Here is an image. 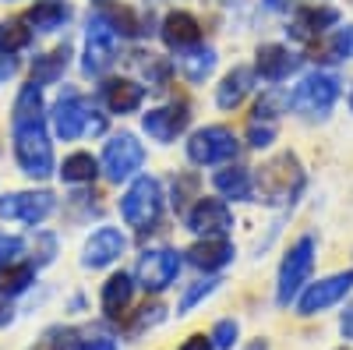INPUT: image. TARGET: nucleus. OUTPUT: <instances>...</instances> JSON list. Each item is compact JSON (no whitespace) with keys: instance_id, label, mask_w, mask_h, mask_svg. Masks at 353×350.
<instances>
[{"instance_id":"nucleus-1","label":"nucleus","mask_w":353,"mask_h":350,"mask_svg":"<svg viewBox=\"0 0 353 350\" xmlns=\"http://www.w3.org/2000/svg\"><path fill=\"white\" fill-rule=\"evenodd\" d=\"M14 159L25 177H32V181H46L53 173V145L46 135L43 113L14 117Z\"/></svg>"},{"instance_id":"nucleus-2","label":"nucleus","mask_w":353,"mask_h":350,"mask_svg":"<svg viewBox=\"0 0 353 350\" xmlns=\"http://www.w3.org/2000/svg\"><path fill=\"white\" fill-rule=\"evenodd\" d=\"M304 188V170L297 163L293 153H283L276 159H269L258 173V191H261V202L269 206H283V202H293L297 191Z\"/></svg>"},{"instance_id":"nucleus-3","label":"nucleus","mask_w":353,"mask_h":350,"mask_svg":"<svg viewBox=\"0 0 353 350\" xmlns=\"http://www.w3.org/2000/svg\"><path fill=\"white\" fill-rule=\"evenodd\" d=\"M311 269H314V237H311V233H304V237L286 251L283 266H279L276 301H279L283 308H286L290 301H297V298H301V290H304Z\"/></svg>"},{"instance_id":"nucleus-4","label":"nucleus","mask_w":353,"mask_h":350,"mask_svg":"<svg viewBox=\"0 0 353 350\" xmlns=\"http://www.w3.org/2000/svg\"><path fill=\"white\" fill-rule=\"evenodd\" d=\"M121 216L134 230H152L163 216V188H159V181L156 177H138L128 188L124 202H121Z\"/></svg>"},{"instance_id":"nucleus-5","label":"nucleus","mask_w":353,"mask_h":350,"mask_svg":"<svg viewBox=\"0 0 353 350\" xmlns=\"http://www.w3.org/2000/svg\"><path fill=\"white\" fill-rule=\"evenodd\" d=\"M339 99V78L329 71H314L307 75L290 96V106L304 113V117H325Z\"/></svg>"},{"instance_id":"nucleus-6","label":"nucleus","mask_w":353,"mask_h":350,"mask_svg":"<svg viewBox=\"0 0 353 350\" xmlns=\"http://www.w3.org/2000/svg\"><path fill=\"white\" fill-rule=\"evenodd\" d=\"M117 50H121L117 28L103 14H92L88 18V28H85V61H81L85 75H103L117 61Z\"/></svg>"},{"instance_id":"nucleus-7","label":"nucleus","mask_w":353,"mask_h":350,"mask_svg":"<svg viewBox=\"0 0 353 350\" xmlns=\"http://www.w3.org/2000/svg\"><path fill=\"white\" fill-rule=\"evenodd\" d=\"M237 149H241L237 135H233L230 128H223V124L201 128V131H194L191 142H188V156H191V163H198V166L230 163L233 156H237Z\"/></svg>"},{"instance_id":"nucleus-8","label":"nucleus","mask_w":353,"mask_h":350,"mask_svg":"<svg viewBox=\"0 0 353 350\" xmlns=\"http://www.w3.org/2000/svg\"><path fill=\"white\" fill-rule=\"evenodd\" d=\"M145 163V149H141V142L128 131L121 135H113L106 142V149H103V170H106V177L113 184H121V181H131L134 173L141 170Z\"/></svg>"},{"instance_id":"nucleus-9","label":"nucleus","mask_w":353,"mask_h":350,"mask_svg":"<svg viewBox=\"0 0 353 350\" xmlns=\"http://www.w3.org/2000/svg\"><path fill=\"white\" fill-rule=\"evenodd\" d=\"M176 273H181V255L170 251V248H152L138 258V269H134V280L141 290H149V294H159L166 290Z\"/></svg>"},{"instance_id":"nucleus-10","label":"nucleus","mask_w":353,"mask_h":350,"mask_svg":"<svg viewBox=\"0 0 353 350\" xmlns=\"http://www.w3.org/2000/svg\"><path fill=\"white\" fill-rule=\"evenodd\" d=\"M350 290H353V273H336L329 280H318V283H311L304 294L297 298V311L301 315H321L325 308L339 304Z\"/></svg>"},{"instance_id":"nucleus-11","label":"nucleus","mask_w":353,"mask_h":350,"mask_svg":"<svg viewBox=\"0 0 353 350\" xmlns=\"http://www.w3.org/2000/svg\"><path fill=\"white\" fill-rule=\"evenodd\" d=\"M53 213V195L50 191H14L0 198V220H18L36 226Z\"/></svg>"},{"instance_id":"nucleus-12","label":"nucleus","mask_w":353,"mask_h":350,"mask_svg":"<svg viewBox=\"0 0 353 350\" xmlns=\"http://www.w3.org/2000/svg\"><path fill=\"white\" fill-rule=\"evenodd\" d=\"M124 248H128V241H124L121 230L117 226H99L81 248V266L85 269H106V266H113V262L124 255Z\"/></svg>"},{"instance_id":"nucleus-13","label":"nucleus","mask_w":353,"mask_h":350,"mask_svg":"<svg viewBox=\"0 0 353 350\" xmlns=\"http://www.w3.org/2000/svg\"><path fill=\"white\" fill-rule=\"evenodd\" d=\"M188 124H191V110H188L184 99H181V103H166V106H159V110H149V113L141 117L145 135L156 138V142H163V145L173 142Z\"/></svg>"},{"instance_id":"nucleus-14","label":"nucleus","mask_w":353,"mask_h":350,"mask_svg":"<svg viewBox=\"0 0 353 350\" xmlns=\"http://www.w3.org/2000/svg\"><path fill=\"white\" fill-rule=\"evenodd\" d=\"M88 117H92L88 103L74 89H68L61 99H57V106H53V131H57V138L74 142L81 131H88Z\"/></svg>"},{"instance_id":"nucleus-15","label":"nucleus","mask_w":353,"mask_h":350,"mask_svg":"<svg viewBox=\"0 0 353 350\" xmlns=\"http://www.w3.org/2000/svg\"><path fill=\"white\" fill-rule=\"evenodd\" d=\"M233 226V213L223 198H198L194 209L188 213V230L205 233V237H223Z\"/></svg>"},{"instance_id":"nucleus-16","label":"nucleus","mask_w":353,"mask_h":350,"mask_svg":"<svg viewBox=\"0 0 353 350\" xmlns=\"http://www.w3.org/2000/svg\"><path fill=\"white\" fill-rule=\"evenodd\" d=\"M99 96L110 106V113H134L145 103V89L131 78H110L99 85Z\"/></svg>"},{"instance_id":"nucleus-17","label":"nucleus","mask_w":353,"mask_h":350,"mask_svg":"<svg viewBox=\"0 0 353 350\" xmlns=\"http://www.w3.org/2000/svg\"><path fill=\"white\" fill-rule=\"evenodd\" d=\"M297 57H293L286 46H279V43H269V46H261L258 50V61H254V71L265 78V81H283V78H290L293 71H297Z\"/></svg>"},{"instance_id":"nucleus-18","label":"nucleus","mask_w":353,"mask_h":350,"mask_svg":"<svg viewBox=\"0 0 353 350\" xmlns=\"http://www.w3.org/2000/svg\"><path fill=\"white\" fill-rule=\"evenodd\" d=\"M336 21H339L336 8H301L297 14H293V21H290V36L307 43V39L321 36L325 28H332Z\"/></svg>"},{"instance_id":"nucleus-19","label":"nucleus","mask_w":353,"mask_h":350,"mask_svg":"<svg viewBox=\"0 0 353 350\" xmlns=\"http://www.w3.org/2000/svg\"><path fill=\"white\" fill-rule=\"evenodd\" d=\"M233 244L226 241V237H205V241H198L191 251H188V262L194 269H205V273H216V269H223V266H230L233 262Z\"/></svg>"},{"instance_id":"nucleus-20","label":"nucleus","mask_w":353,"mask_h":350,"mask_svg":"<svg viewBox=\"0 0 353 350\" xmlns=\"http://www.w3.org/2000/svg\"><path fill=\"white\" fill-rule=\"evenodd\" d=\"M163 39H166V46H173V50L198 46V43H201V25H198V18L188 14V11H173V14H166V21H163Z\"/></svg>"},{"instance_id":"nucleus-21","label":"nucleus","mask_w":353,"mask_h":350,"mask_svg":"<svg viewBox=\"0 0 353 350\" xmlns=\"http://www.w3.org/2000/svg\"><path fill=\"white\" fill-rule=\"evenodd\" d=\"M131 298H134V280H131L128 273H113V276L103 283V298H99L106 318H121V315L128 311Z\"/></svg>"},{"instance_id":"nucleus-22","label":"nucleus","mask_w":353,"mask_h":350,"mask_svg":"<svg viewBox=\"0 0 353 350\" xmlns=\"http://www.w3.org/2000/svg\"><path fill=\"white\" fill-rule=\"evenodd\" d=\"M176 68H181V75L188 81L198 85L216 71V50L212 46H188V50H181V57H176Z\"/></svg>"},{"instance_id":"nucleus-23","label":"nucleus","mask_w":353,"mask_h":350,"mask_svg":"<svg viewBox=\"0 0 353 350\" xmlns=\"http://www.w3.org/2000/svg\"><path fill=\"white\" fill-rule=\"evenodd\" d=\"M68 18H71V4H68V0H36L25 21L32 25L36 32H53V28H61Z\"/></svg>"},{"instance_id":"nucleus-24","label":"nucleus","mask_w":353,"mask_h":350,"mask_svg":"<svg viewBox=\"0 0 353 350\" xmlns=\"http://www.w3.org/2000/svg\"><path fill=\"white\" fill-rule=\"evenodd\" d=\"M251 81H254V75H251L248 68H233V71L223 78L219 93H216L219 110H237V106L244 103V96L251 93Z\"/></svg>"},{"instance_id":"nucleus-25","label":"nucleus","mask_w":353,"mask_h":350,"mask_svg":"<svg viewBox=\"0 0 353 350\" xmlns=\"http://www.w3.org/2000/svg\"><path fill=\"white\" fill-rule=\"evenodd\" d=\"M216 188L226 198H233V202H248L254 195V177H251L248 166H230V170L216 173Z\"/></svg>"},{"instance_id":"nucleus-26","label":"nucleus","mask_w":353,"mask_h":350,"mask_svg":"<svg viewBox=\"0 0 353 350\" xmlns=\"http://www.w3.org/2000/svg\"><path fill=\"white\" fill-rule=\"evenodd\" d=\"M68 57H71L68 43L57 46V50H50V53H43V57H36V64H32V81H36V85L57 81V78L64 75V68H68Z\"/></svg>"},{"instance_id":"nucleus-27","label":"nucleus","mask_w":353,"mask_h":350,"mask_svg":"<svg viewBox=\"0 0 353 350\" xmlns=\"http://www.w3.org/2000/svg\"><path fill=\"white\" fill-rule=\"evenodd\" d=\"M96 173H99V163L88 156V153H71L61 166V177L68 184H85V181H96Z\"/></svg>"},{"instance_id":"nucleus-28","label":"nucleus","mask_w":353,"mask_h":350,"mask_svg":"<svg viewBox=\"0 0 353 350\" xmlns=\"http://www.w3.org/2000/svg\"><path fill=\"white\" fill-rule=\"evenodd\" d=\"M32 280H36L32 266H18V262H11V266L0 269V294L18 298V294H25V290L32 286Z\"/></svg>"},{"instance_id":"nucleus-29","label":"nucleus","mask_w":353,"mask_h":350,"mask_svg":"<svg viewBox=\"0 0 353 350\" xmlns=\"http://www.w3.org/2000/svg\"><path fill=\"white\" fill-rule=\"evenodd\" d=\"M99 14L117 28V36H141V32H145L141 21H138V14H134L131 8H103Z\"/></svg>"},{"instance_id":"nucleus-30","label":"nucleus","mask_w":353,"mask_h":350,"mask_svg":"<svg viewBox=\"0 0 353 350\" xmlns=\"http://www.w3.org/2000/svg\"><path fill=\"white\" fill-rule=\"evenodd\" d=\"M28 39H32V28H21L18 21L0 25V53H4V57H11V53L25 50V46H28Z\"/></svg>"},{"instance_id":"nucleus-31","label":"nucleus","mask_w":353,"mask_h":350,"mask_svg":"<svg viewBox=\"0 0 353 350\" xmlns=\"http://www.w3.org/2000/svg\"><path fill=\"white\" fill-rule=\"evenodd\" d=\"M283 106H290V96H283V93H265V96L258 99V106H254V121H272V117H279Z\"/></svg>"},{"instance_id":"nucleus-32","label":"nucleus","mask_w":353,"mask_h":350,"mask_svg":"<svg viewBox=\"0 0 353 350\" xmlns=\"http://www.w3.org/2000/svg\"><path fill=\"white\" fill-rule=\"evenodd\" d=\"M329 57H332V61H353V25L339 28V32L332 36V43H329Z\"/></svg>"},{"instance_id":"nucleus-33","label":"nucleus","mask_w":353,"mask_h":350,"mask_svg":"<svg viewBox=\"0 0 353 350\" xmlns=\"http://www.w3.org/2000/svg\"><path fill=\"white\" fill-rule=\"evenodd\" d=\"M237 336H241V326L233 322V318H223V322H216V329H212V347L216 350H233Z\"/></svg>"},{"instance_id":"nucleus-34","label":"nucleus","mask_w":353,"mask_h":350,"mask_svg":"<svg viewBox=\"0 0 353 350\" xmlns=\"http://www.w3.org/2000/svg\"><path fill=\"white\" fill-rule=\"evenodd\" d=\"M71 336H74L71 329H50L32 350H74L71 347Z\"/></svg>"},{"instance_id":"nucleus-35","label":"nucleus","mask_w":353,"mask_h":350,"mask_svg":"<svg viewBox=\"0 0 353 350\" xmlns=\"http://www.w3.org/2000/svg\"><path fill=\"white\" fill-rule=\"evenodd\" d=\"M212 290H216V280H201V283H194V286L188 290V294H184V301H181V315H188V311H191L198 301H205V298H209Z\"/></svg>"},{"instance_id":"nucleus-36","label":"nucleus","mask_w":353,"mask_h":350,"mask_svg":"<svg viewBox=\"0 0 353 350\" xmlns=\"http://www.w3.org/2000/svg\"><path fill=\"white\" fill-rule=\"evenodd\" d=\"M21 237H14V233H0V269L11 266V262L21 255Z\"/></svg>"},{"instance_id":"nucleus-37","label":"nucleus","mask_w":353,"mask_h":350,"mask_svg":"<svg viewBox=\"0 0 353 350\" xmlns=\"http://www.w3.org/2000/svg\"><path fill=\"white\" fill-rule=\"evenodd\" d=\"M248 138H251V145H254V149H265V145H272V138H276V128H272V124H261V121H254V124L248 128Z\"/></svg>"},{"instance_id":"nucleus-38","label":"nucleus","mask_w":353,"mask_h":350,"mask_svg":"<svg viewBox=\"0 0 353 350\" xmlns=\"http://www.w3.org/2000/svg\"><path fill=\"white\" fill-rule=\"evenodd\" d=\"M74 350H117V343H113L110 336H88V340H81Z\"/></svg>"},{"instance_id":"nucleus-39","label":"nucleus","mask_w":353,"mask_h":350,"mask_svg":"<svg viewBox=\"0 0 353 350\" xmlns=\"http://www.w3.org/2000/svg\"><path fill=\"white\" fill-rule=\"evenodd\" d=\"M181 350H216V347H212V336L194 333V336H188V340L181 343Z\"/></svg>"},{"instance_id":"nucleus-40","label":"nucleus","mask_w":353,"mask_h":350,"mask_svg":"<svg viewBox=\"0 0 353 350\" xmlns=\"http://www.w3.org/2000/svg\"><path fill=\"white\" fill-rule=\"evenodd\" d=\"M339 333L346 336V340H353V304L343 311V318H339Z\"/></svg>"},{"instance_id":"nucleus-41","label":"nucleus","mask_w":353,"mask_h":350,"mask_svg":"<svg viewBox=\"0 0 353 350\" xmlns=\"http://www.w3.org/2000/svg\"><path fill=\"white\" fill-rule=\"evenodd\" d=\"M11 322V308H8V301H4V294H0V329H4Z\"/></svg>"},{"instance_id":"nucleus-42","label":"nucleus","mask_w":353,"mask_h":350,"mask_svg":"<svg viewBox=\"0 0 353 350\" xmlns=\"http://www.w3.org/2000/svg\"><path fill=\"white\" fill-rule=\"evenodd\" d=\"M265 8H272V11H279V8H286V0H265Z\"/></svg>"},{"instance_id":"nucleus-43","label":"nucleus","mask_w":353,"mask_h":350,"mask_svg":"<svg viewBox=\"0 0 353 350\" xmlns=\"http://www.w3.org/2000/svg\"><path fill=\"white\" fill-rule=\"evenodd\" d=\"M248 350H269V343H265V340H254V343H251Z\"/></svg>"},{"instance_id":"nucleus-44","label":"nucleus","mask_w":353,"mask_h":350,"mask_svg":"<svg viewBox=\"0 0 353 350\" xmlns=\"http://www.w3.org/2000/svg\"><path fill=\"white\" fill-rule=\"evenodd\" d=\"M350 110H353V93H350Z\"/></svg>"},{"instance_id":"nucleus-45","label":"nucleus","mask_w":353,"mask_h":350,"mask_svg":"<svg viewBox=\"0 0 353 350\" xmlns=\"http://www.w3.org/2000/svg\"><path fill=\"white\" fill-rule=\"evenodd\" d=\"M339 350H346V347H339Z\"/></svg>"}]
</instances>
